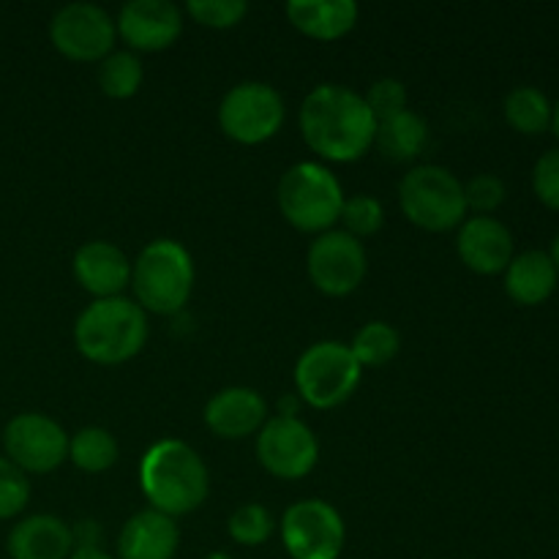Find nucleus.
Wrapping results in <instances>:
<instances>
[{"mask_svg":"<svg viewBox=\"0 0 559 559\" xmlns=\"http://www.w3.org/2000/svg\"><path fill=\"white\" fill-rule=\"evenodd\" d=\"M377 120L366 98L347 85H317L300 107V134L325 162L353 164L374 147Z\"/></svg>","mask_w":559,"mask_h":559,"instance_id":"obj_1","label":"nucleus"},{"mask_svg":"<svg viewBox=\"0 0 559 559\" xmlns=\"http://www.w3.org/2000/svg\"><path fill=\"white\" fill-rule=\"evenodd\" d=\"M140 486L153 511L169 519L189 516L211 495V473L200 453L183 440H158L140 464Z\"/></svg>","mask_w":559,"mask_h":559,"instance_id":"obj_2","label":"nucleus"},{"mask_svg":"<svg viewBox=\"0 0 559 559\" xmlns=\"http://www.w3.org/2000/svg\"><path fill=\"white\" fill-rule=\"evenodd\" d=\"M147 314L131 298L93 300L74 322L76 353L96 366H120L145 349Z\"/></svg>","mask_w":559,"mask_h":559,"instance_id":"obj_3","label":"nucleus"},{"mask_svg":"<svg viewBox=\"0 0 559 559\" xmlns=\"http://www.w3.org/2000/svg\"><path fill=\"white\" fill-rule=\"evenodd\" d=\"M134 304L145 314H178L194 293V260L178 240L158 238L131 262Z\"/></svg>","mask_w":559,"mask_h":559,"instance_id":"obj_4","label":"nucleus"},{"mask_svg":"<svg viewBox=\"0 0 559 559\" xmlns=\"http://www.w3.org/2000/svg\"><path fill=\"white\" fill-rule=\"evenodd\" d=\"M276 200L289 227L304 235H325L342 218L344 189L325 164L300 162L282 175Z\"/></svg>","mask_w":559,"mask_h":559,"instance_id":"obj_5","label":"nucleus"},{"mask_svg":"<svg viewBox=\"0 0 559 559\" xmlns=\"http://www.w3.org/2000/svg\"><path fill=\"white\" fill-rule=\"evenodd\" d=\"M399 207L409 224L426 233H451L467 218L464 183L440 164L413 167L399 183Z\"/></svg>","mask_w":559,"mask_h":559,"instance_id":"obj_6","label":"nucleus"},{"mask_svg":"<svg viewBox=\"0 0 559 559\" xmlns=\"http://www.w3.org/2000/svg\"><path fill=\"white\" fill-rule=\"evenodd\" d=\"M360 377L349 344L317 342L295 364V393L314 409H336L358 391Z\"/></svg>","mask_w":559,"mask_h":559,"instance_id":"obj_7","label":"nucleus"},{"mask_svg":"<svg viewBox=\"0 0 559 559\" xmlns=\"http://www.w3.org/2000/svg\"><path fill=\"white\" fill-rule=\"evenodd\" d=\"M284 98L267 82H240L218 104V126L238 145H262L284 126Z\"/></svg>","mask_w":559,"mask_h":559,"instance_id":"obj_8","label":"nucleus"},{"mask_svg":"<svg viewBox=\"0 0 559 559\" xmlns=\"http://www.w3.org/2000/svg\"><path fill=\"white\" fill-rule=\"evenodd\" d=\"M278 530L293 559H338L347 544V524L325 500H300L289 506Z\"/></svg>","mask_w":559,"mask_h":559,"instance_id":"obj_9","label":"nucleus"},{"mask_svg":"<svg viewBox=\"0 0 559 559\" xmlns=\"http://www.w3.org/2000/svg\"><path fill=\"white\" fill-rule=\"evenodd\" d=\"M49 41L63 58L74 63H102L115 52L118 27L96 3H69L55 11L49 22Z\"/></svg>","mask_w":559,"mask_h":559,"instance_id":"obj_10","label":"nucleus"},{"mask_svg":"<svg viewBox=\"0 0 559 559\" xmlns=\"http://www.w3.org/2000/svg\"><path fill=\"white\" fill-rule=\"evenodd\" d=\"M306 271L311 284L328 298H347L364 284L369 273L366 246L344 229L317 235L306 254Z\"/></svg>","mask_w":559,"mask_h":559,"instance_id":"obj_11","label":"nucleus"},{"mask_svg":"<svg viewBox=\"0 0 559 559\" xmlns=\"http://www.w3.org/2000/svg\"><path fill=\"white\" fill-rule=\"evenodd\" d=\"M5 459L25 475L55 473L69 462V435L44 413H22L3 431Z\"/></svg>","mask_w":559,"mask_h":559,"instance_id":"obj_12","label":"nucleus"},{"mask_svg":"<svg viewBox=\"0 0 559 559\" xmlns=\"http://www.w3.org/2000/svg\"><path fill=\"white\" fill-rule=\"evenodd\" d=\"M257 459L278 480H300L320 462V442L300 418L273 415L257 435Z\"/></svg>","mask_w":559,"mask_h":559,"instance_id":"obj_13","label":"nucleus"},{"mask_svg":"<svg viewBox=\"0 0 559 559\" xmlns=\"http://www.w3.org/2000/svg\"><path fill=\"white\" fill-rule=\"evenodd\" d=\"M115 27L129 52H164L183 33V11L169 0H131L120 9Z\"/></svg>","mask_w":559,"mask_h":559,"instance_id":"obj_14","label":"nucleus"},{"mask_svg":"<svg viewBox=\"0 0 559 559\" xmlns=\"http://www.w3.org/2000/svg\"><path fill=\"white\" fill-rule=\"evenodd\" d=\"M456 251L464 267L478 276H497L506 273L511 260L516 257L513 235L500 218L495 216H467L459 227Z\"/></svg>","mask_w":559,"mask_h":559,"instance_id":"obj_15","label":"nucleus"},{"mask_svg":"<svg viewBox=\"0 0 559 559\" xmlns=\"http://www.w3.org/2000/svg\"><path fill=\"white\" fill-rule=\"evenodd\" d=\"M76 284L96 300L120 298L131 284V260L109 240H91L80 246L71 260Z\"/></svg>","mask_w":559,"mask_h":559,"instance_id":"obj_16","label":"nucleus"},{"mask_svg":"<svg viewBox=\"0 0 559 559\" xmlns=\"http://www.w3.org/2000/svg\"><path fill=\"white\" fill-rule=\"evenodd\" d=\"M205 426L222 440H246L251 435H260L267 424V404L260 391L243 385H233L218 391L205 404Z\"/></svg>","mask_w":559,"mask_h":559,"instance_id":"obj_17","label":"nucleus"},{"mask_svg":"<svg viewBox=\"0 0 559 559\" xmlns=\"http://www.w3.org/2000/svg\"><path fill=\"white\" fill-rule=\"evenodd\" d=\"M5 551L11 559H69L74 551V533L63 519L36 513L14 524Z\"/></svg>","mask_w":559,"mask_h":559,"instance_id":"obj_18","label":"nucleus"},{"mask_svg":"<svg viewBox=\"0 0 559 559\" xmlns=\"http://www.w3.org/2000/svg\"><path fill=\"white\" fill-rule=\"evenodd\" d=\"M180 530L175 519L145 508L123 524L118 535V559H175Z\"/></svg>","mask_w":559,"mask_h":559,"instance_id":"obj_19","label":"nucleus"},{"mask_svg":"<svg viewBox=\"0 0 559 559\" xmlns=\"http://www.w3.org/2000/svg\"><path fill=\"white\" fill-rule=\"evenodd\" d=\"M355 0H293L287 3V20L295 31L314 41H336L358 25Z\"/></svg>","mask_w":559,"mask_h":559,"instance_id":"obj_20","label":"nucleus"},{"mask_svg":"<svg viewBox=\"0 0 559 559\" xmlns=\"http://www.w3.org/2000/svg\"><path fill=\"white\" fill-rule=\"evenodd\" d=\"M559 273L549 251H522L506 267V293L519 306H540L555 295Z\"/></svg>","mask_w":559,"mask_h":559,"instance_id":"obj_21","label":"nucleus"},{"mask_svg":"<svg viewBox=\"0 0 559 559\" xmlns=\"http://www.w3.org/2000/svg\"><path fill=\"white\" fill-rule=\"evenodd\" d=\"M426 142H429V126L413 109L377 123L374 147L391 162H413L424 153Z\"/></svg>","mask_w":559,"mask_h":559,"instance_id":"obj_22","label":"nucleus"},{"mask_svg":"<svg viewBox=\"0 0 559 559\" xmlns=\"http://www.w3.org/2000/svg\"><path fill=\"white\" fill-rule=\"evenodd\" d=\"M120 459L115 435L102 426H85L69 437V462L87 475H102L112 469Z\"/></svg>","mask_w":559,"mask_h":559,"instance_id":"obj_23","label":"nucleus"},{"mask_svg":"<svg viewBox=\"0 0 559 559\" xmlns=\"http://www.w3.org/2000/svg\"><path fill=\"white\" fill-rule=\"evenodd\" d=\"M502 112H506L508 126L524 136H538L551 129V102L540 87H513L506 96Z\"/></svg>","mask_w":559,"mask_h":559,"instance_id":"obj_24","label":"nucleus"},{"mask_svg":"<svg viewBox=\"0 0 559 559\" xmlns=\"http://www.w3.org/2000/svg\"><path fill=\"white\" fill-rule=\"evenodd\" d=\"M402 349V336H399L396 328L391 322L371 320L355 333L353 344H349V353L355 355L360 369H380L388 366Z\"/></svg>","mask_w":559,"mask_h":559,"instance_id":"obj_25","label":"nucleus"},{"mask_svg":"<svg viewBox=\"0 0 559 559\" xmlns=\"http://www.w3.org/2000/svg\"><path fill=\"white\" fill-rule=\"evenodd\" d=\"M145 80V66H142L140 55L129 52H112L98 63V87L107 98L115 102H126V98L136 96Z\"/></svg>","mask_w":559,"mask_h":559,"instance_id":"obj_26","label":"nucleus"},{"mask_svg":"<svg viewBox=\"0 0 559 559\" xmlns=\"http://www.w3.org/2000/svg\"><path fill=\"white\" fill-rule=\"evenodd\" d=\"M273 530H276V519L260 502H249V506H240L238 511L229 516L227 533L229 538L238 546H265L273 538Z\"/></svg>","mask_w":559,"mask_h":559,"instance_id":"obj_27","label":"nucleus"},{"mask_svg":"<svg viewBox=\"0 0 559 559\" xmlns=\"http://www.w3.org/2000/svg\"><path fill=\"white\" fill-rule=\"evenodd\" d=\"M338 222L344 224V233L353 235L355 240L364 243L366 238H371V235H377L382 229V224H385V207L371 194L347 197Z\"/></svg>","mask_w":559,"mask_h":559,"instance_id":"obj_28","label":"nucleus"},{"mask_svg":"<svg viewBox=\"0 0 559 559\" xmlns=\"http://www.w3.org/2000/svg\"><path fill=\"white\" fill-rule=\"evenodd\" d=\"M191 20L202 27H213V31H229V27L240 25L249 14V3L246 0H189L186 3Z\"/></svg>","mask_w":559,"mask_h":559,"instance_id":"obj_29","label":"nucleus"},{"mask_svg":"<svg viewBox=\"0 0 559 559\" xmlns=\"http://www.w3.org/2000/svg\"><path fill=\"white\" fill-rule=\"evenodd\" d=\"M364 98H366V107H369V112L374 115L377 123L396 118V115L407 112L409 109L407 87H404L402 80H393V76H382V80H377L374 85L366 91Z\"/></svg>","mask_w":559,"mask_h":559,"instance_id":"obj_30","label":"nucleus"},{"mask_svg":"<svg viewBox=\"0 0 559 559\" xmlns=\"http://www.w3.org/2000/svg\"><path fill=\"white\" fill-rule=\"evenodd\" d=\"M31 502V480L20 467L0 456V519H16Z\"/></svg>","mask_w":559,"mask_h":559,"instance_id":"obj_31","label":"nucleus"},{"mask_svg":"<svg viewBox=\"0 0 559 559\" xmlns=\"http://www.w3.org/2000/svg\"><path fill=\"white\" fill-rule=\"evenodd\" d=\"M506 183L502 178L491 173H480L475 178H469L464 183V200H467V211H473L475 216H491L497 207L506 202Z\"/></svg>","mask_w":559,"mask_h":559,"instance_id":"obj_32","label":"nucleus"},{"mask_svg":"<svg viewBox=\"0 0 559 559\" xmlns=\"http://www.w3.org/2000/svg\"><path fill=\"white\" fill-rule=\"evenodd\" d=\"M533 191L540 205L559 211V147H551L535 162Z\"/></svg>","mask_w":559,"mask_h":559,"instance_id":"obj_33","label":"nucleus"},{"mask_svg":"<svg viewBox=\"0 0 559 559\" xmlns=\"http://www.w3.org/2000/svg\"><path fill=\"white\" fill-rule=\"evenodd\" d=\"M71 533H74V546H98V538H102V527L93 519L76 522V527H71Z\"/></svg>","mask_w":559,"mask_h":559,"instance_id":"obj_34","label":"nucleus"},{"mask_svg":"<svg viewBox=\"0 0 559 559\" xmlns=\"http://www.w3.org/2000/svg\"><path fill=\"white\" fill-rule=\"evenodd\" d=\"M278 415H282V418H298L300 415L298 393H289V396L278 399Z\"/></svg>","mask_w":559,"mask_h":559,"instance_id":"obj_35","label":"nucleus"},{"mask_svg":"<svg viewBox=\"0 0 559 559\" xmlns=\"http://www.w3.org/2000/svg\"><path fill=\"white\" fill-rule=\"evenodd\" d=\"M69 559H118L102 549V546H74Z\"/></svg>","mask_w":559,"mask_h":559,"instance_id":"obj_36","label":"nucleus"},{"mask_svg":"<svg viewBox=\"0 0 559 559\" xmlns=\"http://www.w3.org/2000/svg\"><path fill=\"white\" fill-rule=\"evenodd\" d=\"M551 131H555V136L559 140V98L557 104H551Z\"/></svg>","mask_w":559,"mask_h":559,"instance_id":"obj_37","label":"nucleus"},{"mask_svg":"<svg viewBox=\"0 0 559 559\" xmlns=\"http://www.w3.org/2000/svg\"><path fill=\"white\" fill-rule=\"evenodd\" d=\"M549 257H551V260H555V267H557V273H559V233H557L555 243H551V251H549Z\"/></svg>","mask_w":559,"mask_h":559,"instance_id":"obj_38","label":"nucleus"},{"mask_svg":"<svg viewBox=\"0 0 559 559\" xmlns=\"http://www.w3.org/2000/svg\"><path fill=\"white\" fill-rule=\"evenodd\" d=\"M205 559H233V557H229L227 551H211Z\"/></svg>","mask_w":559,"mask_h":559,"instance_id":"obj_39","label":"nucleus"}]
</instances>
